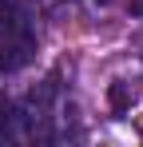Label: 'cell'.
<instances>
[{
    "mask_svg": "<svg viewBox=\"0 0 143 147\" xmlns=\"http://www.w3.org/2000/svg\"><path fill=\"white\" fill-rule=\"evenodd\" d=\"M107 103H111V111L115 115H123L131 103H135V92H131V84H123V80H115L111 88H107Z\"/></svg>",
    "mask_w": 143,
    "mask_h": 147,
    "instance_id": "cell-2",
    "label": "cell"
},
{
    "mask_svg": "<svg viewBox=\"0 0 143 147\" xmlns=\"http://www.w3.org/2000/svg\"><path fill=\"white\" fill-rule=\"evenodd\" d=\"M127 8H131V16H143V0H131Z\"/></svg>",
    "mask_w": 143,
    "mask_h": 147,
    "instance_id": "cell-4",
    "label": "cell"
},
{
    "mask_svg": "<svg viewBox=\"0 0 143 147\" xmlns=\"http://www.w3.org/2000/svg\"><path fill=\"white\" fill-rule=\"evenodd\" d=\"M12 119H16L12 103H8V99H0V139H8V135H12Z\"/></svg>",
    "mask_w": 143,
    "mask_h": 147,
    "instance_id": "cell-3",
    "label": "cell"
},
{
    "mask_svg": "<svg viewBox=\"0 0 143 147\" xmlns=\"http://www.w3.org/2000/svg\"><path fill=\"white\" fill-rule=\"evenodd\" d=\"M32 48H36V36L28 28H16V32H4L0 40V72H16L32 60Z\"/></svg>",
    "mask_w": 143,
    "mask_h": 147,
    "instance_id": "cell-1",
    "label": "cell"
},
{
    "mask_svg": "<svg viewBox=\"0 0 143 147\" xmlns=\"http://www.w3.org/2000/svg\"><path fill=\"white\" fill-rule=\"evenodd\" d=\"M95 4H111V0H95Z\"/></svg>",
    "mask_w": 143,
    "mask_h": 147,
    "instance_id": "cell-5",
    "label": "cell"
}]
</instances>
